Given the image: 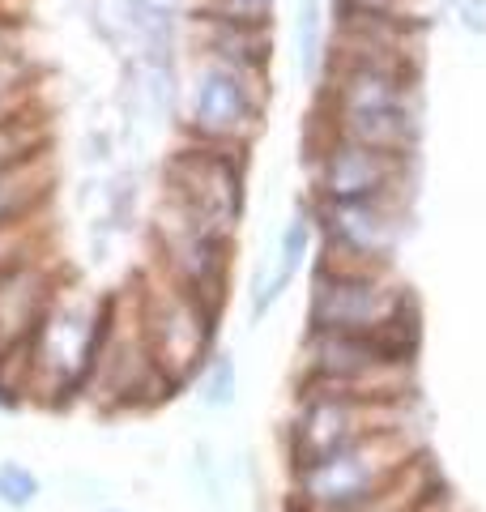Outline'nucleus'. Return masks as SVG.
I'll return each mask as SVG.
<instances>
[{"instance_id":"1","label":"nucleus","mask_w":486,"mask_h":512,"mask_svg":"<svg viewBox=\"0 0 486 512\" xmlns=\"http://www.w3.org/2000/svg\"><path fill=\"white\" fill-rule=\"evenodd\" d=\"M107 312H111V291H94L77 269H69L43 325L30 338L26 355L18 359V384L26 402L39 406L81 402L107 329Z\"/></svg>"},{"instance_id":"2","label":"nucleus","mask_w":486,"mask_h":512,"mask_svg":"<svg viewBox=\"0 0 486 512\" xmlns=\"http://www.w3.org/2000/svg\"><path fill=\"white\" fill-rule=\"evenodd\" d=\"M418 346H423V338H405V333L303 329L295 350V393L414 402Z\"/></svg>"},{"instance_id":"3","label":"nucleus","mask_w":486,"mask_h":512,"mask_svg":"<svg viewBox=\"0 0 486 512\" xmlns=\"http://www.w3.org/2000/svg\"><path fill=\"white\" fill-rule=\"evenodd\" d=\"M273 103V69L214 56H184L175 137L226 150H256Z\"/></svg>"},{"instance_id":"4","label":"nucleus","mask_w":486,"mask_h":512,"mask_svg":"<svg viewBox=\"0 0 486 512\" xmlns=\"http://www.w3.org/2000/svg\"><path fill=\"white\" fill-rule=\"evenodd\" d=\"M423 440L410 427H388L303 466H286V512H333L363 504L423 461Z\"/></svg>"},{"instance_id":"5","label":"nucleus","mask_w":486,"mask_h":512,"mask_svg":"<svg viewBox=\"0 0 486 512\" xmlns=\"http://www.w3.org/2000/svg\"><path fill=\"white\" fill-rule=\"evenodd\" d=\"M128 299H133L141 338L158 367V376L180 397L184 389H192V380H197L205 359L218 350L222 308L184 291V286H175L171 278H162L150 265H145L141 274H133Z\"/></svg>"},{"instance_id":"6","label":"nucleus","mask_w":486,"mask_h":512,"mask_svg":"<svg viewBox=\"0 0 486 512\" xmlns=\"http://www.w3.org/2000/svg\"><path fill=\"white\" fill-rule=\"evenodd\" d=\"M303 329L324 333H405L423 338V312L397 269H324L307 278Z\"/></svg>"},{"instance_id":"7","label":"nucleus","mask_w":486,"mask_h":512,"mask_svg":"<svg viewBox=\"0 0 486 512\" xmlns=\"http://www.w3.org/2000/svg\"><path fill=\"white\" fill-rule=\"evenodd\" d=\"M154 180H158L154 197L180 205L184 214L239 239L243 218H248V201H252L248 150H226V146L175 137V146L158 158Z\"/></svg>"},{"instance_id":"8","label":"nucleus","mask_w":486,"mask_h":512,"mask_svg":"<svg viewBox=\"0 0 486 512\" xmlns=\"http://www.w3.org/2000/svg\"><path fill=\"white\" fill-rule=\"evenodd\" d=\"M145 239H150V269L175 286L201 295L205 303L226 312V295H231V269L239 239L226 235L209 222L184 214L180 205L154 197V210L145 218Z\"/></svg>"},{"instance_id":"9","label":"nucleus","mask_w":486,"mask_h":512,"mask_svg":"<svg viewBox=\"0 0 486 512\" xmlns=\"http://www.w3.org/2000/svg\"><path fill=\"white\" fill-rule=\"evenodd\" d=\"M414 201H312L316 261L324 269H397Z\"/></svg>"},{"instance_id":"10","label":"nucleus","mask_w":486,"mask_h":512,"mask_svg":"<svg viewBox=\"0 0 486 512\" xmlns=\"http://www.w3.org/2000/svg\"><path fill=\"white\" fill-rule=\"evenodd\" d=\"M303 171L312 201H414L418 154H388L307 133Z\"/></svg>"},{"instance_id":"11","label":"nucleus","mask_w":486,"mask_h":512,"mask_svg":"<svg viewBox=\"0 0 486 512\" xmlns=\"http://www.w3.org/2000/svg\"><path fill=\"white\" fill-rule=\"evenodd\" d=\"M171 397H175L171 384L158 376L150 350H145L128 286H120V291H111L107 329H103V342H99V355H94L81 402H94L107 414H133V410H154L162 402H171Z\"/></svg>"},{"instance_id":"12","label":"nucleus","mask_w":486,"mask_h":512,"mask_svg":"<svg viewBox=\"0 0 486 512\" xmlns=\"http://www.w3.org/2000/svg\"><path fill=\"white\" fill-rule=\"evenodd\" d=\"M414 402H363L337 393H295L282 423V457L286 466H303L324 453H337L363 436L388 427H410Z\"/></svg>"},{"instance_id":"13","label":"nucleus","mask_w":486,"mask_h":512,"mask_svg":"<svg viewBox=\"0 0 486 512\" xmlns=\"http://www.w3.org/2000/svg\"><path fill=\"white\" fill-rule=\"evenodd\" d=\"M73 265H64L52 256L47 239L30 244L22 256L0 269V367L18 363L26 355L35 329L43 325L47 308L60 291V282L69 278Z\"/></svg>"},{"instance_id":"14","label":"nucleus","mask_w":486,"mask_h":512,"mask_svg":"<svg viewBox=\"0 0 486 512\" xmlns=\"http://www.w3.org/2000/svg\"><path fill=\"white\" fill-rule=\"evenodd\" d=\"M312 116H423V73L405 69H359V64H324L316 77Z\"/></svg>"},{"instance_id":"15","label":"nucleus","mask_w":486,"mask_h":512,"mask_svg":"<svg viewBox=\"0 0 486 512\" xmlns=\"http://www.w3.org/2000/svg\"><path fill=\"white\" fill-rule=\"evenodd\" d=\"M180 52L273 69V56H278V26H252V22H231V18H209V13H184Z\"/></svg>"},{"instance_id":"16","label":"nucleus","mask_w":486,"mask_h":512,"mask_svg":"<svg viewBox=\"0 0 486 512\" xmlns=\"http://www.w3.org/2000/svg\"><path fill=\"white\" fill-rule=\"evenodd\" d=\"M56 192V163L52 154L30 158L18 167H0V231L39 227L43 214L52 210Z\"/></svg>"},{"instance_id":"17","label":"nucleus","mask_w":486,"mask_h":512,"mask_svg":"<svg viewBox=\"0 0 486 512\" xmlns=\"http://www.w3.org/2000/svg\"><path fill=\"white\" fill-rule=\"evenodd\" d=\"M43 77V64L30 52L0 56V120L43 107Z\"/></svg>"},{"instance_id":"18","label":"nucleus","mask_w":486,"mask_h":512,"mask_svg":"<svg viewBox=\"0 0 486 512\" xmlns=\"http://www.w3.org/2000/svg\"><path fill=\"white\" fill-rule=\"evenodd\" d=\"M52 154V124H47V107L22 111L13 120H0V167H18L30 158Z\"/></svg>"},{"instance_id":"19","label":"nucleus","mask_w":486,"mask_h":512,"mask_svg":"<svg viewBox=\"0 0 486 512\" xmlns=\"http://www.w3.org/2000/svg\"><path fill=\"white\" fill-rule=\"evenodd\" d=\"M192 393H197V402H201L205 410H214V414L231 410V406L239 402V363H235L231 350L218 346L214 355L205 359V367L197 372V380H192Z\"/></svg>"},{"instance_id":"20","label":"nucleus","mask_w":486,"mask_h":512,"mask_svg":"<svg viewBox=\"0 0 486 512\" xmlns=\"http://www.w3.org/2000/svg\"><path fill=\"white\" fill-rule=\"evenodd\" d=\"M324 39H329V13L320 0H299L295 5V52H299V73L307 86H316L320 64H324Z\"/></svg>"},{"instance_id":"21","label":"nucleus","mask_w":486,"mask_h":512,"mask_svg":"<svg viewBox=\"0 0 486 512\" xmlns=\"http://www.w3.org/2000/svg\"><path fill=\"white\" fill-rule=\"evenodd\" d=\"M43 495V478L26 466L18 457H5L0 461V508L9 512H30Z\"/></svg>"},{"instance_id":"22","label":"nucleus","mask_w":486,"mask_h":512,"mask_svg":"<svg viewBox=\"0 0 486 512\" xmlns=\"http://www.w3.org/2000/svg\"><path fill=\"white\" fill-rule=\"evenodd\" d=\"M184 13H209L252 26H278V0H184Z\"/></svg>"},{"instance_id":"23","label":"nucleus","mask_w":486,"mask_h":512,"mask_svg":"<svg viewBox=\"0 0 486 512\" xmlns=\"http://www.w3.org/2000/svg\"><path fill=\"white\" fill-rule=\"evenodd\" d=\"M337 9H354L367 18H388V22H427V0H329Z\"/></svg>"},{"instance_id":"24","label":"nucleus","mask_w":486,"mask_h":512,"mask_svg":"<svg viewBox=\"0 0 486 512\" xmlns=\"http://www.w3.org/2000/svg\"><path fill=\"white\" fill-rule=\"evenodd\" d=\"M18 52H30L26 47V18L0 0V56H18Z\"/></svg>"},{"instance_id":"25","label":"nucleus","mask_w":486,"mask_h":512,"mask_svg":"<svg viewBox=\"0 0 486 512\" xmlns=\"http://www.w3.org/2000/svg\"><path fill=\"white\" fill-rule=\"evenodd\" d=\"M39 239H47L43 222H39V227H22V231H0V269H5L13 256H22L30 244H39Z\"/></svg>"},{"instance_id":"26","label":"nucleus","mask_w":486,"mask_h":512,"mask_svg":"<svg viewBox=\"0 0 486 512\" xmlns=\"http://www.w3.org/2000/svg\"><path fill=\"white\" fill-rule=\"evenodd\" d=\"M461 26L469 35H486V0H465L461 5Z\"/></svg>"},{"instance_id":"27","label":"nucleus","mask_w":486,"mask_h":512,"mask_svg":"<svg viewBox=\"0 0 486 512\" xmlns=\"http://www.w3.org/2000/svg\"><path fill=\"white\" fill-rule=\"evenodd\" d=\"M18 406H22V397H18V393H13V389H9V384H5V380H0V410H18Z\"/></svg>"},{"instance_id":"28","label":"nucleus","mask_w":486,"mask_h":512,"mask_svg":"<svg viewBox=\"0 0 486 512\" xmlns=\"http://www.w3.org/2000/svg\"><path fill=\"white\" fill-rule=\"evenodd\" d=\"M103 512H128V508H103Z\"/></svg>"},{"instance_id":"29","label":"nucleus","mask_w":486,"mask_h":512,"mask_svg":"<svg viewBox=\"0 0 486 512\" xmlns=\"http://www.w3.org/2000/svg\"><path fill=\"white\" fill-rule=\"evenodd\" d=\"M9 9H13V5H9Z\"/></svg>"}]
</instances>
